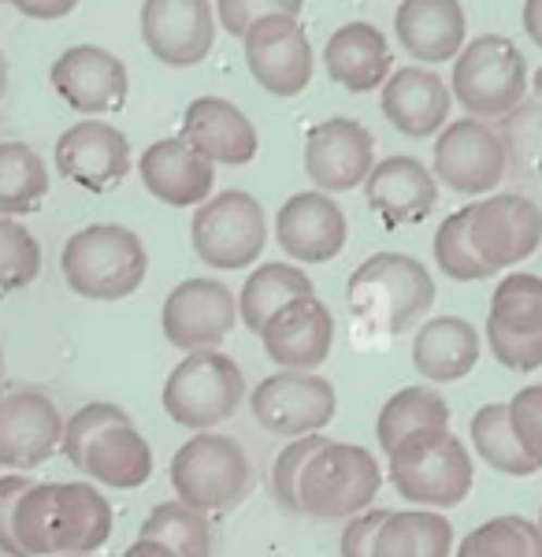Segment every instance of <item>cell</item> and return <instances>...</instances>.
<instances>
[{"mask_svg": "<svg viewBox=\"0 0 542 557\" xmlns=\"http://www.w3.org/2000/svg\"><path fill=\"white\" fill-rule=\"evenodd\" d=\"M26 557L97 554L112 539V506L94 483H34L15 513Z\"/></svg>", "mask_w": 542, "mask_h": 557, "instance_id": "1", "label": "cell"}, {"mask_svg": "<svg viewBox=\"0 0 542 557\" xmlns=\"http://www.w3.org/2000/svg\"><path fill=\"white\" fill-rule=\"evenodd\" d=\"M63 454L86 480L112 491H138L152 475V446L131 412L112 401H89L63 428Z\"/></svg>", "mask_w": 542, "mask_h": 557, "instance_id": "2", "label": "cell"}, {"mask_svg": "<svg viewBox=\"0 0 542 557\" xmlns=\"http://www.w3.org/2000/svg\"><path fill=\"white\" fill-rule=\"evenodd\" d=\"M349 312L375 335H402L435 305V278L409 253H375L349 275Z\"/></svg>", "mask_w": 542, "mask_h": 557, "instance_id": "3", "label": "cell"}, {"mask_svg": "<svg viewBox=\"0 0 542 557\" xmlns=\"http://www.w3.org/2000/svg\"><path fill=\"white\" fill-rule=\"evenodd\" d=\"M60 272L78 298L123 301L146 283L149 253L141 238L120 223H94L67 238Z\"/></svg>", "mask_w": 542, "mask_h": 557, "instance_id": "4", "label": "cell"}, {"mask_svg": "<svg viewBox=\"0 0 542 557\" xmlns=\"http://www.w3.org/2000/svg\"><path fill=\"white\" fill-rule=\"evenodd\" d=\"M394 491L417 509H454L476 483L472 454L449 428H431L386 454Z\"/></svg>", "mask_w": 542, "mask_h": 557, "instance_id": "5", "label": "cell"}, {"mask_svg": "<svg viewBox=\"0 0 542 557\" xmlns=\"http://www.w3.org/2000/svg\"><path fill=\"white\" fill-rule=\"evenodd\" d=\"M171 487L197 513H227L249 498L252 465L231 435L201 431L171 457Z\"/></svg>", "mask_w": 542, "mask_h": 557, "instance_id": "6", "label": "cell"}, {"mask_svg": "<svg viewBox=\"0 0 542 557\" xmlns=\"http://www.w3.org/2000/svg\"><path fill=\"white\" fill-rule=\"evenodd\" d=\"M160 398H164V412L178 428L201 435L215 424H227L249 398V386L234 357L220 354V349H197V354H186L183 364L171 368Z\"/></svg>", "mask_w": 542, "mask_h": 557, "instance_id": "7", "label": "cell"}, {"mask_svg": "<svg viewBox=\"0 0 542 557\" xmlns=\"http://www.w3.org/2000/svg\"><path fill=\"white\" fill-rule=\"evenodd\" d=\"M383 487L375 454L354 443H323L301 480V513L316 520H354L372 509Z\"/></svg>", "mask_w": 542, "mask_h": 557, "instance_id": "8", "label": "cell"}, {"mask_svg": "<svg viewBox=\"0 0 542 557\" xmlns=\"http://www.w3.org/2000/svg\"><path fill=\"white\" fill-rule=\"evenodd\" d=\"M523 89H528V64L509 38L483 34L460 49L449 94L465 112H472V120L509 115L523 101Z\"/></svg>", "mask_w": 542, "mask_h": 557, "instance_id": "9", "label": "cell"}, {"mask_svg": "<svg viewBox=\"0 0 542 557\" xmlns=\"http://www.w3.org/2000/svg\"><path fill=\"white\" fill-rule=\"evenodd\" d=\"M194 253L215 272H238L257 264L268 246V220L260 201L246 190H223L209 197L189 223Z\"/></svg>", "mask_w": 542, "mask_h": 557, "instance_id": "10", "label": "cell"}, {"mask_svg": "<svg viewBox=\"0 0 542 557\" xmlns=\"http://www.w3.org/2000/svg\"><path fill=\"white\" fill-rule=\"evenodd\" d=\"M486 346L494 361L509 372L542 368V278L517 272L505 275L491 294L486 312Z\"/></svg>", "mask_w": 542, "mask_h": 557, "instance_id": "11", "label": "cell"}, {"mask_svg": "<svg viewBox=\"0 0 542 557\" xmlns=\"http://www.w3.org/2000/svg\"><path fill=\"white\" fill-rule=\"evenodd\" d=\"M249 409L268 435L305 438L331 424L338 394L320 372H275L249 391Z\"/></svg>", "mask_w": 542, "mask_h": 557, "instance_id": "12", "label": "cell"}, {"mask_svg": "<svg viewBox=\"0 0 542 557\" xmlns=\"http://www.w3.org/2000/svg\"><path fill=\"white\" fill-rule=\"evenodd\" d=\"M431 157H435L439 183L465 197H491L509 168V149H505L502 134L486 127V120H472V115L442 127Z\"/></svg>", "mask_w": 542, "mask_h": 557, "instance_id": "13", "label": "cell"}, {"mask_svg": "<svg viewBox=\"0 0 542 557\" xmlns=\"http://www.w3.org/2000/svg\"><path fill=\"white\" fill-rule=\"evenodd\" d=\"M468 235L476 257L491 268V275L509 272L528 260L542 242V209L523 194H491L468 205Z\"/></svg>", "mask_w": 542, "mask_h": 557, "instance_id": "14", "label": "cell"}, {"mask_svg": "<svg viewBox=\"0 0 542 557\" xmlns=\"http://www.w3.org/2000/svg\"><path fill=\"white\" fill-rule=\"evenodd\" d=\"M63 412L41 386H12L0 394V465L30 472L63 446Z\"/></svg>", "mask_w": 542, "mask_h": 557, "instance_id": "15", "label": "cell"}, {"mask_svg": "<svg viewBox=\"0 0 542 557\" xmlns=\"http://www.w3.org/2000/svg\"><path fill=\"white\" fill-rule=\"evenodd\" d=\"M242 320L238 298L220 283V278H186L168 294L160 327L164 338L183 354L197 349H215Z\"/></svg>", "mask_w": 542, "mask_h": 557, "instance_id": "16", "label": "cell"}, {"mask_svg": "<svg viewBox=\"0 0 542 557\" xmlns=\"http://www.w3.org/2000/svg\"><path fill=\"white\" fill-rule=\"evenodd\" d=\"M375 168V141L357 120L334 115L316 123L305 138V172L320 194H342L365 186Z\"/></svg>", "mask_w": 542, "mask_h": 557, "instance_id": "17", "label": "cell"}, {"mask_svg": "<svg viewBox=\"0 0 542 557\" xmlns=\"http://www.w3.org/2000/svg\"><path fill=\"white\" fill-rule=\"evenodd\" d=\"M246 64L271 97H297L312 78V45L294 15H268L246 34Z\"/></svg>", "mask_w": 542, "mask_h": 557, "instance_id": "18", "label": "cell"}, {"mask_svg": "<svg viewBox=\"0 0 542 557\" xmlns=\"http://www.w3.org/2000/svg\"><path fill=\"white\" fill-rule=\"evenodd\" d=\"M49 78L63 101L83 115L120 112L126 104V94H131L123 60L101 49V45H75V49L60 52Z\"/></svg>", "mask_w": 542, "mask_h": 557, "instance_id": "19", "label": "cell"}, {"mask_svg": "<svg viewBox=\"0 0 542 557\" xmlns=\"http://www.w3.org/2000/svg\"><path fill=\"white\" fill-rule=\"evenodd\" d=\"M57 172L89 194H104L131 172V141L112 123L83 120L57 138Z\"/></svg>", "mask_w": 542, "mask_h": 557, "instance_id": "20", "label": "cell"}, {"mask_svg": "<svg viewBox=\"0 0 542 557\" xmlns=\"http://www.w3.org/2000/svg\"><path fill=\"white\" fill-rule=\"evenodd\" d=\"M141 38L168 67H194L212 52L215 20L209 0H146Z\"/></svg>", "mask_w": 542, "mask_h": 557, "instance_id": "21", "label": "cell"}, {"mask_svg": "<svg viewBox=\"0 0 542 557\" xmlns=\"http://www.w3.org/2000/svg\"><path fill=\"white\" fill-rule=\"evenodd\" d=\"M264 354L279 364V372H316L331 357L334 317L316 294L297 298L275 312L260 331Z\"/></svg>", "mask_w": 542, "mask_h": 557, "instance_id": "22", "label": "cell"}, {"mask_svg": "<svg viewBox=\"0 0 542 557\" xmlns=\"http://www.w3.org/2000/svg\"><path fill=\"white\" fill-rule=\"evenodd\" d=\"M275 238L297 264H328L346 249V212L320 190L294 194L275 215Z\"/></svg>", "mask_w": 542, "mask_h": 557, "instance_id": "23", "label": "cell"}, {"mask_svg": "<svg viewBox=\"0 0 542 557\" xmlns=\"http://www.w3.org/2000/svg\"><path fill=\"white\" fill-rule=\"evenodd\" d=\"M138 175L146 190L171 209H201L215 186V164L189 146L183 134L152 141L138 160Z\"/></svg>", "mask_w": 542, "mask_h": 557, "instance_id": "24", "label": "cell"}, {"mask_svg": "<svg viewBox=\"0 0 542 557\" xmlns=\"http://www.w3.org/2000/svg\"><path fill=\"white\" fill-rule=\"evenodd\" d=\"M365 194L386 227H412L435 212L439 178L417 157H386L372 168Z\"/></svg>", "mask_w": 542, "mask_h": 557, "instance_id": "25", "label": "cell"}, {"mask_svg": "<svg viewBox=\"0 0 542 557\" xmlns=\"http://www.w3.org/2000/svg\"><path fill=\"white\" fill-rule=\"evenodd\" d=\"M449 104L454 94L442 83L435 71L428 67H397L383 86L379 108L391 120V127H397L405 138H431L442 134L449 120Z\"/></svg>", "mask_w": 542, "mask_h": 557, "instance_id": "26", "label": "cell"}, {"mask_svg": "<svg viewBox=\"0 0 542 557\" xmlns=\"http://www.w3.org/2000/svg\"><path fill=\"white\" fill-rule=\"evenodd\" d=\"M183 138L212 164H249L260 149L257 127L238 104L223 97H197L183 115Z\"/></svg>", "mask_w": 542, "mask_h": 557, "instance_id": "27", "label": "cell"}, {"mask_svg": "<svg viewBox=\"0 0 542 557\" xmlns=\"http://www.w3.org/2000/svg\"><path fill=\"white\" fill-rule=\"evenodd\" d=\"M394 30L412 60L446 64L465 49V8L460 0H402Z\"/></svg>", "mask_w": 542, "mask_h": 557, "instance_id": "28", "label": "cell"}, {"mask_svg": "<svg viewBox=\"0 0 542 557\" xmlns=\"http://www.w3.org/2000/svg\"><path fill=\"white\" fill-rule=\"evenodd\" d=\"M323 67L349 94H372L394 75V57L372 23H346L331 34L328 49H323Z\"/></svg>", "mask_w": 542, "mask_h": 557, "instance_id": "29", "label": "cell"}, {"mask_svg": "<svg viewBox=\"0 0 542 557\" xmlns=\"http://www.w3.org/2000/svg\"><path fill=\"white\" fill-rule=\"evenodd\" d=\"M480 331L460 317L428 320L412 338V364L428 383H457L480 364Z\"/></svg>", "mask_w": 542, "mask_h": 557, "instance_id": "30", "label": "cell"}, {"mask_svg": "<svg viewBox=\"0 0 542 557\" xmlns=\"http://www.w3.org/2000/svg\"><path fill=\"white\" fill-rule=\"evenodd\" d=\"M309 294H316V286L301 268L283 264V260H268V264L252 268V275L246 278V286H242V294H238L242 323H246L252 335H260L264 323L275 317L283 305L309 298Z\"/></svg>", "mask_w": 542, "mask_h": 557, "instance_id": "31", "label": "cell"}, {"mask_svg": "<svg viewBox=\"0 0 542 557\" xmlns=\"http://www.w3.org/2000/svg\"><path fill=\"white\" fill-rule=\"evenodd\" d=\"M375 557H454V524L435 509H391Z\"/></svg>", "mask_w": 542, "mask_h": 557, "instance_id": "32", "label": "cell"}, {"mask_svg": "<svg viewBox=\"0 0 542 557\" xmlns=\"http://www.w3.org/2000/svg\"><path fill=\"white\" fill-rule=\"evenodd\" d=\"M431 428H449V406L435 386H402L386 398L375 420V438L383 454H394L405 438L420 435Z\"/></svg>", "mask_w": 542, "mask_h": 557, "instance_id": "33", "label": "cell"}, {"mask_svg": "<svg viewBox=\"0 0 542 557\" xmlns=\"http://www.w3.org/2000/svg\"><path fill=\"white\" fill-rule=\"evenodd\" d=\"M49 194V164L26 141L0 146V215L34 212Z\"/></svg>", "mask_w": 542, "mask_h": 557, "instance_id": "34", "label": "cell"}, {"mask_svg": "<svg viewBox=\"0 0 542 557\" xmlns=\"http://www.w3.org/2000/svg\"><path fill=\"white\" fill-rule=\"evenodd\" d=\"M468 431H472L476 454H480L494 472H502V475H535L539 472L535 461L523 454V446L517 443V435H513L509 401H505V406L502 401H491V406L476 409Z\"/></svg>", "mask_w": 542, "mask_h": 557, "instance_id": "35", "label": "cell"}, {"mask_svg": "<svg viewBox=\"0 0 542 557\" xmlns=\"http://www.w3.org/2000/svg\"><path fill=\"white\" fill-rule=\"evenodd\" d=\"M138 539L149 543H164L168 550L178 557H212V524L205 513L189 509L186 502H160L157 509L146 517Z\"/></svg>", "mask_w": 542, "mask_h": 557, "instance_id": "36", "label": "cell"}, {"mask_svg": "<svg viewBox=\"0 0 542 557\" xmlns=\"http://www.w3.org/2000/svg\"><path fill=\"white\" fill-rule=\"evenodd\" d=\"M454 557H542V532L528 517H494L460 539Z\"/></svg>", "mask_w": 542, "mask_h": 557, "instance_id": "37", "label": "cell"}, {"mask_svg": "<svg viewBox=\"0 0 542 557\" xmlns=\"http://www.w3.org/2000/svg\"><path fill=\"white\" fill-rule=\"evenodd\" d=\"M468 220H472V209H457L454 215H446L442 227L435 231V264L442 268V275H449L454 283H480V278H491V268H486L472 249Z\"/></svg>", "mask_w": 542, "mask_h": 557, "instance_id": "38", "label": "cell"}, {"mask_svg": "<svg viewBox=\"0 0 542 557\" xmlns=\"http://www.w3.org/2000/svg\"><path fill=\"white\" fill-rule=\"evenodd\" d=\"M41 275V246L12 215H0V294L26 290Z\"/></svg>", "mask_w": 542, "mask_h": 557, "instance_id": "39", "label": "cell"}, {"mask_svg": "<svg viewBox=\"0 0 542 557\" xmlns=\"http://www.w3.org/2000/svg\"><path fill=\"white\" fill-rule=\"evenodd\" d=\"M328 438L323 435H305V438H291V443L279 450L275 465H271V494L275 502L286 509V513H301V480L305 469L316 454L323 450Z\"/></svg>", "mask_w": 542, "mask_h": 557, "instance_id": "40", "label": "cell"}, {"mask_svg": "<svg viewBox=\"0 0 542 557\" xmlns=\"http://www.w3.org/2000/svg\"><path fill=\"white\" fill-rule=\"evenodd\" d=\"M509 420H513V435H517V443L523 446V454L535 461V469H542V383H531L513 394Z\"/></svg>", "mask_w": 542, "mask_h": 557, "instance_id": "41", "label": "cell"}, {"mask_svg": "<svg viewBox=\"0 0 542 557\" xmlns=\"http://www.w3.org/2000/svg\"><path fill=\"white\" fill-rule=\"evenodd\" d=\"M220 23L227 26L234 38H246V34L268 15H294L301 12V0H220L215 4Z\"/></svg>", "mask_w": 542, "mask_h": 557, "instance_id": "42", "label": "cell"}, {"mask_svg": "<svg viewBox=\"0 0 542 557\" xmlns=\"http://www.w3.org/2000/svg\"><path fill=\"white\" fill-rule=\"evenodd\" d=\"M30 487L34 480H26L23 472L0 475V554L4 557H26L20 535H15V513H20V502Z\"/></svg>", "mask_w": 542, "mask_h": 557, "instance_id": "43", "label": "cell"}, {"mask_svg": "<svg viewBox=\"0 0 542 557\" xmlns=\"http://www.w3.org/2000/svg\"><path fill=\"white\" fill-rule=\"evenodd\" d=\"M391 509H365L360 517L349 520L342 528V543L338 550L342 557H375V539H379V528L386 524Z\"/></svg>", "mask_w": 542, "mask_h": 557, "instance_id": "44", "label": "cell"}, {"mask_svg": "<svg viewBox=\"0 0 542 557\" xmlns=\"http://www.w3.org/2000/svg\"><path fill=\"white\" fill-rule=\"evenodd\" d=\"M8 4H15L30 20H63L67 12H75L78 0H8Z\"/></svg>", "mask_w": 542, "mask_h": 557, "instance_id": "45", "label": "cell"}, {"mask_svg": "<svg viewBox=\"0 0 542 557\" xmlns=\"http://www.w3.org/2000/svg\"><path fill=\"white\" fill-rule=\"evenodd\" d=\"M523 30L542 49V0H523Z\"/></svg>", "mask_w": 542, "mask_h": 557, "instance_id": "46", "label": "cell"}, {"mask_svg": "<svg viewBox=\"0 0 542 557\" xmlns=\"http://www.w3.org/2000/svg\"><path fill=\"white\" fill-rule=\"evenodd\" d=\"M123 557H178V554L168 550L164 543H149V539H138L134 546H126Z\"/></svg>", "mask_w": 542, "mask_h": 557, "instance_id": "47", "label": "cell"}, {"mask_svg": "<svg viewBox=\"0 0 542 557\" xmlns=\"http://www.w3.org/2000/svg\"><path fill=\"white\" fill-rule=\"evenodd\" d=\"M4 94H8V60L0 52V101H4Z\"/></svg>", "mask_w": 542, "mask_h": 557, "instance_id": "48", "label": "cell"}, {"mask_svg": "<svg viewBox=\"0 0 542 557\" xmlns=\"http://www.w3.org/2000/svg\"><path fill=\"white\" fill-rule=\"evenodd\" d=\"M531 86H535V94L542 97V67L535 71V83H531Z\"/></svg>", "mask_w": 542, "mask_h": 557, "instance_id": "49", "label": "cell"}, {"mask_svg": "<svg viewBox=\"0 0 542 557\" xmlns=\"http://www.w3.org/2000/svg\"><path fill=\"white\" fill-rule=\"evenodd\" d=\"M63 557H94V554H63Z\"/></svg>", "mask_w": 542, "mask_h": 557, "instance_id": "50", "label": "cell"}, {"mask_svg": "<svg viewBox=\"0 0 542 557\" xmlns=\"http://www.w3.org/2000/svg\"><path fill=\"white\" fill-rule=\"evenodd\" d=\"M539 532H542V509H539Z\"/></svg>", "mask_w": 542, "mask_h": 557, "instance_id": "51", "label": "cell"}, {"mask_svg": "<svg viewBox=\"0 0 542 557\" xmlns=\"http://www.w3.org/2000/svg\"><path fill=\"white\" fill-rule=\"evenodd\" d=\"M4 4H8V0H4Z\"/></svg>", "mask_w": 542, "mask_h": 557, "instance_id": "52", "label": "cell"}, {"mask_svg": "<svg viewBox=\"0 0 542 557\" xmlns=\"http://www.w3.org/2000/svg\"><path fill=\"white\" fill-rule=\"evenodd\" d=\"M0 557H4V554H0Z\"/></svg>", "mask_w": 542, "mask_h": 557, "instance_id": "53", "label": "cell"}]
</instances>
